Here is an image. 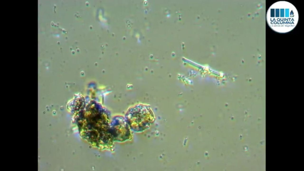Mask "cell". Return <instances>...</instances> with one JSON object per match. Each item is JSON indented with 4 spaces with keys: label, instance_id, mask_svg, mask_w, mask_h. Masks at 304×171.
Instances as JSON below:
<instances>
[{
    "label": "cell",
    "instance_id": "6da1fadb",
    "mask_svg": "<svg viewBox=\"0 0 304 171\" xmlns=\"http://www.w3.org/2000/svg\"><path fill=\"white\" fill-rule=\"evenodd\" d=\"M299 19L296 7L286 1H278L272 4L266 15L268 26L279 33H286L292 30L297 25Z\"/></svg>",
    "mask_w": 304,
    "mask_h": 171
},
{
    "label": "cell",
    "instance_id": "7a4b0ae2",
    "mask_svg": "<svg viewBox=\"0 0 304 171\" xmlns=\"http://www.w3.org/2000/svg\"><path fill=\"white\" fill-rule=\"evenodd\" d=\"M154 119L150 109L141 105L132 108L128 116L131 129L137 132H142L148 128L154 122Z\"/></svg>",
    "mask_w": 304,
    "mask_h": 171
}]
</instances>
